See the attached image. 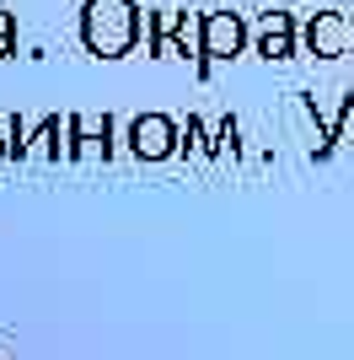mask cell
I'll list each match as a JSON object with an SVG mask.
<instances>
[{
	"label": "cell",
	"mask_w": 354,
	"mask_h": 360,
	"mask_svg": "<svg viewBox=\"0 0 354 360\" xmlns=\"http://www.w3.org/2000/svg\"><path fill=\"white\" fill-rule=\"evenodd\" d=\"M145 32V16L134 0H86L81 6V44L103 60H124Z\"/></svg>",
	"instance_id": "6da1fadb"
},
{
	"label": "cell",
	"mask_w": 354,
	"mask_h": 360,
	"mask_svg": "<svg viewBox=\"0 0 354 360\" xmlns=\"http://www.w3.org/2000/svg\"><path fill=\"white\" fill-rule=\"evenodd\" d=\"M301 38L317 60H343V54H354V11H311Z\"/></svg>",
	"instance_id": "7a4b0ae2"
},
{
	"label": "cell",
	"mask_w": 354,
	"mask_h": 360,
	"mask_svg": "<svg viewBox=\"0 0 354 360\" xmlns=\"http://www.w3.org/2000/svg\"><path fill=\"white\" fill-rule=\"evenodd\" d=\"M247 44V22L236 11H209L199 22V60L204 65H221V60H236Z\"/></svg>",
	"instance_id": "3957f363"
},
{
	"label": "cell",
	"mask_w": 354,
	"mask_h": 360,
	"mask_svg": "<svg viewBox=\"0 0 354 360\" xmlns=\"http://www.w3.org/2000/svg\"><path fill=\"white\" fill-rule=\"evenodd\" d=\"M129 150L140 162H166L177 150V124L166 119V113H140V119L129 124Z\"/></svg>",
	"instance_id": "277c9868"
},
{
	"label": "cell",
	"mask_w": 354,
	"mask_h": 360,
	"mask_svg": "<svg viewBox=\"0 0 354 360\" xmlns=\"http://www.w3.org/2000/svg\"><path fill=\"white\" fill-rule=\"evenodd\" d=\"M258 54L263 60H290L295 54V16L290 11H268L258 22Z\"/></svg>",
	"instance_id": "5b68a950"
},
{
	"label": "cell",
	"mask_w": 354,
	"mask_h": 360,
	"mask_svg": "<svg viewBox=\"0 0 354 360\" xmlns=\"http://www.w3.org/2000/svg\"><path fill=\"white\" fill-rule=\"evenodd\" d=\"M177 150L183 156H209V124L199 113H188V124L177 129Z\"/></svg>",
	"instance_id": "8992f818"
},
{
	"label": "cell",
	"mask_w": 354,
	"mask_h": 360,
	"mask_svg": "<svg viewBox=\"0 0 354 360\" xmlns=\"http://www.w3.org/2000/svg\"><path fill=\"white\" fill-rule=\"evenodd\" d=\"M209 156H225V162L242 156V124L236 119H221V129L209 135Z\"/></svg>",
	"instance_id": "52a82bcc"
},
{
	"label": "cell",
	"mask_w": 354,
	"mask_h": 360,
	"mask_svg": "<svg viewBox=\"0 0 354 360\" xmlns=\"http://www.w3.org/2000/svg\"><path fill=\"white\" fill-rule=\"evenodd\" d=\"M0 60H11V38H0Z\"/></svg>",
	"instance_id": "ba28073f"
},
{
	"label": "cell",
	"mask_w": 354,
	"mask_h": 360,
	"mask_svg": "<svg viewBox=\"0 0 354 360\" xmlns=\"http://www.w3.org/2000/svg\"><path fill=\"white\" fill-rule=\"evenodd\" d=\"M0 156H6V140H0Z\"/></svg>",
	"instance_id": "9c48e42d"
}]
</instances>
